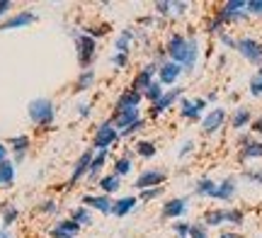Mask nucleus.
<instances>
[{
  "mask_svg": "<svg viewBox=\"0 0 262 238\" xmlns=\"http://www.w3.org/2000/svg\"><path fill=\"white\" fill-rule=\"evenodd\" d=\"M41 211H44V214H56V211H58L56 202H54V200H47L44 204H41Z\"/></svg>",
  "mask_w": 262,
  "mask_h": 238,
  "instance_id": "de8ad7c7",
  "label": "nucleus"
},
{
  "mask_svg": "<svg viewBox=\"0 0 262 238\" xmlns=\"http://www.w3.org/2000/svg\"><path fill=\"white\" fill-rule=\"evenodd\" d=\"M12 180H15V163L3 161V163H0V185L10 187V185H12Z\"/></svg>",
  "mask_w": 262,
  "mask_h": 238,
  "instance_id": "a878e982",
  "label": "nucleus"
},
{
  "mask_svg": "<svg viewBox=\"0 0 262 238\" xmlns=\"http://www.w3.org/2000/svg\"><path fill=\"white\" fill-rule=\"evenodd\" d=\"M172 229H175L178 238H189V224H185V221H178Z\"/></svg>",
  "mask_w": 262,
  "mask_h": 238,
  "instance_id": "79ce46f5",
  "label": "nucleus"
},
{
  "mask_svg": "<svg viewBox=\"0 0 262 238\" xmlns=\"http://www.w3.org/2000/svg\"><path fill=\"white\" fill-rule=\"evenodd\" d=\"M156 73H158V66H156V63L143 66L139 71V76L131 80V90H136V93H141V95H143V93L150 88V83H153V76H156Z\"/></svg>",
  "mask_w": 262,
  "mask_h": 238,
  "instance_id": "6e6552de",
  "label": "nucleus"
},
{
  "mask_svg": "<svg viewBox=\"0 0 262 238\" xmlns=\"http://www.w3.org/2000/svg\"><path fill=\"white\" fill-rule=\"evenodd\" d=\"M95 83V71H83L80 76H78V80H75V93H85V90H90Z\"/></svg>",
  "mask_w": 262,
  "mask_h": 238,
  "instance_id": "393cba45",
  "label": "nucleus"
},
{
  "mask_svg": "<svg viewBox=\"0 0 262 238\" xmlns=\"http://www.w3.org/2000/svg\"><path fill=\"white\" fill-rule=\"evenodd\" d=\"M104 161H107V151H97V156H95L93 163H90V170L85 175L90 182H95V180L100 182V170L104 168Z\"/></svg>",
  "mask_w": 262,
  "mask_h": 238,
  "instance_id": "412c9836",
  "label": "nucleus"
},
{
  "mask_svg": "<svg viewBox=\"0 0 262 238\" xmlns=\"http://www.w3.org/2000/svg\"><path fill=\"white\" fill-rule=\"evenodd\" d=\"M156 12L158 15H172V3L170 0H158L156 3Z\"/></svg>",
  "mask_w": 262,
  "mask_h": 238,
  "instance_id": "ea45409f",
  "label": "nucleus"
},
{
  "mask_svg": "<svg viewBox=\"0 0 262 238\" xmlns=\"http://www.w3.org/2000/svg\"><path fill=\"white\" fill-rule=\"evenodd\" d=\"M187 44L189 39L182 37V34H172L168 39V47H165V54L170 56V61H175V63H185V58H187Z\"/></svg>",
  "mask_w": 262,
  "mask_h": 238,
  "instance_id": "423d86ee",
  "label": "nucleus"
},
{
  "mask_svg": "<svg viewBox=\"0 0 262 238\" xmlns=\"http://www.w3.org/2000/svg\"><path fill=\"white\" fill-rule=\"evenodd\" d=\"M10 8H12V5H10V0H0V19H3V15H5Z\"/></svg>",
  "mask_w": 262,
  "mask_h": 238,
  "instance_id": "5fc2aeb1",
  "label": "nucleus"
},
{
  "mask_svg": "<svg viewBox=\"0 0 262 238\" xmlns=\"http://www.w3.org/2000/svg\"><path fill=\"white\" fill-rule=\"evenodd\" d=\"M243 178L250 182H260V187H262V170H245Z\"/></svg>",
  "mask_w": 262,
  "mask_h": 238,
  "instance_id": "a18cd8bd",
  "label": "nucleus"
},
{
  "mask_svg": "<svg viewBox=\"0 0 262 238\" xmlns=\"http://www.w3.org/2000/svg\"><path fill=\"white\" fill-rule=\"evenodd\" d=\"M180 73H182V66L175 63V61H165V63H160V68H158L160 85H172V83L180 78Z\"/></svg>",
  "mask_w": 262,
  "mask_h": 238,
  "instance_id": "9d476101",
  "label": "nucleus"
},
{
  "mask_svg": "<svg viewBox=\"0 0 262 238\" xmlns=\"http://www.w3.org/2000/svg\"><path fill=\"white\" fill-rule=\"evenodd\" d=\"M221 238H238V236H235V233H224Z\"/></svg>",
  "mask_w": 262,
  "mask_h": 238,
  "instance_id": "052dcab7",
  "label": "nucleus"
},
{
  "mask_svg": "<svg viewBox=\"0 0 262 238\" xmlns=\"http://www.w3.org/2000/svg\"><path fill=\"white\" fill-rule=\"evenodd\" d=\"M85 32H88V37H102V34H104V32H107V27H88V29H85Z\"/></svg>",
  "mask_w": 262,
  "mask_h": 238,
  "instance_id": "8fccbe9b",
  "label": "nucleus"
},
{
  "mask_svg": "<svg viewBox=\"0 0 262 238\" xmlns=\"http://www.w3.org/2000/svg\"><path fill=\"white\" fill-rule=\"evenodd\" d=\"M141 93H136V90H124L122 95L117 97V102H114V112H122V110H134V107H139L141 102Z\"/></svg>",
  "mask_w": 262,
  "mask_h": 238,
  "instance_id": "2eb2a0df",
  "label": "nucleus"
},
{
  "mask_svg": "<svg viewBox=\"0 0 262 238\" xmlns=\"http://www.w3.org/2000/svg\"><path fill=\"white\" fill-rule=\"evenodd\" d=\"M192 148H194V141H185V143H182V148H180V158H185Z\"/></svg>",
  "mask_w": 262,
  "mask_h": 238,
  "instance_id": "603ef678",
  "label": "nucleus"
},
{
  "mask_svg": "<svg viewBox=\"0 0 262 238\" xmlns=\"http://www.w3.org/2000/svg\"><path fill=\"white\" fill-rule=\"evenodd\" d=\"M29 112V119L37 124V126H51V122H54V117H56V107H54V102L49 100V97H37V100H32L27 107Z\"/></svg>",
  "mask_w": 262,
  "mask_h": 238,
  "instance_id": "f257e3e1",
  "label": "nucleus"
},
{
  "mask_svg": "<svg viewBox=\"0 0 262 238\" xmlns=\"http://www.w3.org/2000/svg\"><path fill=\"white\" fill-rule=\"evenodd\" d=\"M143 119H139V122H134L129 126V129H124V132H119V136H131V134H136V132H141V129H143Z\"/></svg>",
  "mask_w": 262,
  "mask_h": 238,
  "instance_id": "c03bdc74",
  "label": "nucleus"
},
{
  "mask_svg": "<svg viewBox=\"0 0 262 238\" xmlns=\"http://www.w3.org/2000/svg\"><path fill=\"white\" fill-rule=\"evenodd\" d=\"M134 207H136V197H122V200H117V202H114L112 214H114V217H119V219H122V217H126V214H129V211L134 209Z\"/></svg>",
  "mask_w": 262,
  "mask_h": 238,
  "instance_id": "5701e85b",
  "label": "nucleus"
},
{
  "mask_svg": "<svg viewBox=\"0 0 262 238\" xmlns=\"http://www.w3.org/2000/svg\"><path fill=\"white\" fill-rule=\"evenodd\" d=\"M141 115H139V107H134V110H122V112H114L112 115V124L114 129H119V132H124V129H129L134 122H139Z\"/></svg>",
  "mask_w": 262,
  "mask_h": 238,
  "instance_id": "1a4fd4ad",
  "label": "nucleus"
},
{
  "mask_svg": "<svg viewBox=\"0 0 262 238\" xmlns=\"http://www.w3.org/2000/svg\"><path fill=\"white\" fill-rule=\"evenodd\" d=\"M165 180H168V175H165L163 170L148 168V170H143V172L139 175V178H136V182H134V187L143 192V190H150V187H160V185H163Z\"/></svg>",
  "mask_w": 262,
  "mask_h": 238,
  "instance_id": "0eeeda50",
  "label": "nucleus"
},
{
  "mask_svg": "<svg viewBox=\"0 0 262 238\" xmlns=\"http://www.w3.org/2000/svg\"><path fill=\"white\" fill-rule=\"evenodd\" d=\"M71 221H75V224L83 229V226H90V224H93V217H90L88 207H78V209L71 211Z\"/></svg>",
  "mask_w": 262,
  "mask_h": 238,
  "instance_id": "bb28decb",
  "label": "nucleus"
},
{
  "mask_svg": "<svg viewBox=\"0 0 262 238\" xmlns=\"http://www.w3.org/2000/svg\"><path fill=\"white\" fill-rule=\"evenodd\" d=\"M32 22H37V15L34 12H19L15 17L5 19L3 25H0V32H8V29H15V27H27Z\"/></svg>",
  "mask_w": 262,
  "mask_h": 238,
  "instance_id": "f3484780",
  "label": "nucleus"
},
{
  "mask_svg": "<svg viewBox=\"0 0 262 238\" xmlns=\"http://www.w3.org/2000/svg\"><path fill=\"white\" fill-rule=\"evenodd\" d=\"M160 194H163V187H150V190H143V192H141V200L150 202V200H156V197H160Z\"/></svg>",
  "mask_w": 262,
  "mask_h": 238,
  "instance_id": "a19ab883",
  "label": "nucleus"
},
{
  "mask_svg": "<svg viewBox=\"0 0 262 238\" xmlns=\"http://www.w3.org/2000/svg\"><path fill=\"white\" fill-rule=\"evenodd\" d=\"M100 187H102L104 194H112V192L119 190V178L117 175H104V178H100Z\"/></svg>",
  "mask_w": 262,
  "mask_h": 238,
  "instance_id": "2f4dec72",
  "label": "nucleus"
},
{
  "mask_svg": "<svg viewBox=\"0 0 262 238\" xmlns=\"http://www.w3.org/2000/svg\"><path fill=\"white\" fill-rule=\"evenodd\" d=\"M248 15V3H243V0H228V3H224L221 8L216 10L214 17L221 22V25H226V22H235V19H241Z\"/></svg>",
  "mask_w": 262,
  "mask_h": 238,
  "instance_id": "7ed1b4c3",
  "label": "nucleus"
},
{
  "mask_svg": "<svg viewBox=\"0 0 262 238\" xmlns=\"http://www.w3.org/2000/svg\"><path fill=\"white\" fill-rule=\"evenodd\" d=\"M221 41H224L226 47H231V49H235V44H238V41H235V39H231L228 34H221Z\"/></svg>",
  "mask_w": 262,
  "mask_h": 238,
  "instance_id": "864d4df0",
  "label": "nucleus"
},
{
  "mask_svg": "<svg viewBox=\"0 0 262 238\" xmlns=\"http://www.w3.org/2000/svg\"><path fill=\"white\" fill-rule=\"evenodd\" d=\"M233 194H235V178H226L224 182H219V185H216L214 200L228 202V200H233Z\"/></svg>",
  "mask_w": 262,
  "mask_h": 238,
  "instance_id": "6ab92c4d",
  "label": "nucleus"
},
{
  "mask_svg": "<svg viewBox=\"0 0 262 238\" xmlns=\"http://www.w3.org/2000/svg\"><path fill=\"white\" fill-rule=\"evenodd\" d=\"M19 211L15 209V207H10V204H5L3 207V226H12V221L17 219Z\"/></svg>",
  "mask_w": 262,
  "mask_h": 238,
  "instance_id": "e433bc0d",
  "label": "nucleus"
},
{
  "mask_svg": "<svg viewBox=\"0 0 262 238\" xmlns=\"http://www.w3.org/2000/svg\"><path fill=\"white\" fill-rule=\"evenodd\" d=\"M5 153H8V148H5V146L0 143V163H3V161H8V158H5Z\"/></svg>",
  "mask_w": 262,
  "mask_h": 238,
  "instance_id": "13d9d810",
  "label": "nucleus"
},
{
  "mask_svg": "<svg viewBox=\"0 0 262 238\" xmlns=\"http://www.w3.org/2000/svg\"><path fill=\"white\" fill-rule=\"evenodd\" d=\"M189 238H209L206 226H202V224H189Z\"/></svg>",
  "mask_w": 262,
  "mask_h": 238,
  "instance_id": "58836bf2",
  "label": "nucleus"
},
{
  "mask_svg": "<svg viewBox=\"0 0 262 238\" xmlns=\"http://www.w3.org/2000/svg\"><path fill=\"white\" fill-rule=\"evenodd\" d=\"M73 41H75V49H78V63H80L83 71H88V68L93 66L95 51H97L95 39L88 37V34H78V32H73Z\"/></svg>",
  "mask_w": 262,
  "mask_h": 238,
  "instance_id": "f03ea898",
  "label": "nucleus"
},
{
  "mask_svg": "<svg viewBox=\"0 0 262 238\" xmlns=\"http://www.w3.org/2000/svg\"><path fill=\"white\" fill-rule=\"evenodd\" d=\"M226 221H228V224H235V226H241V224H243V211L241 209H226Z\"/></svg>",
  "mask_w": 262,
  "mask_h": 238,
  "instance_id": "4c0bfd02",
  "label": "nucleus"
},
{
  "mask_svg": "<svg viewBox=\"0 0 262 238\" xmlns=\"http://www.w3.org/2000/svg\"><path fill=\"white\" fill-rule=\"evenodd\" d=\"M163 95H165V90H163V85H160V83H156V80H153V83H150V88L143 93V97H146V100H150L153 105H156Z\"/></svg>",
  "mask_w": 262,
  "mask_h": 238,
  "instance_id": "72a5a7b5",
  "label": "nucleus"
},
{
  "mask_svg": "<svg viewBox=\"0 0 262 238\" xmlns=\"http://www.w3.org/2000/svg\"><path fill=\"white\" fill-rule=\"evenodd\" d=\"M253 132L262 134V115H260V119H255V122H253Z\"/></svg>",
  "mask_w": 262,
  "mask_h": 238,
  "instance_id": "4d7b16f0",
  "label": "nucleus"
},
{
  "mask_svg": "<svg viewBox=\"0 0 262 238\" xmlns=\"http://www.w3.org/2000/svg\"><path fill=\"white\" fill-rule=\"evenodd\" d=\"M248 15L262 17V0H250V3H248Z\"/></svg>",
  "mask_w": 262,
  "mask_h": 238,
  "instance_id": "37998d69",
  "label": "nucleus"
},
{
  "mask_svg": "<svg viewBox=\"0 0 262 238\" xmlns=\"http://www.w3.org/2000/svg\"><path fill=\"white\" fill-rule=\"evenodd\" d=\"M248 122H250V112H248L245 107H238V110H235V115H233V119H231L233 129H243Z\"/></svg>",
  "mask_w": 262,
  "mask_h": 238,
  "instance_id": "473e14b6",
  "label": "nucleus"
},
{
  "mask_svg": "<svg viewBox=\"0 0 262 238\" xmlns=\"http://www.w3.org/2000/svg\"><path fill=\"white\" fill-rule=\"evenodd\" d=\"M83 204L85 207H93V209H97V211H102V214H112V207H114V202L110 200L107 194H85Z\"/></svg>",
  "mask_w": 262,
  "mask_h": 238,
  "instance_id": "4468645a",
  "label": "nucleus"
},
{
  "mask_svg": "<svg viewBox=\"0 0 262 238\" xmlns=\"http://www.w3.org/2000/svg\"><path fill=\"white\" fill-rule=\"evenodd\" d=\"M180 95H182V88H172L170 93H165V95L160 97V100H158V102H156V105L150 107V117H158V115H163V112H165V110H168V107L172 105V102H175V100H178Z\"/></svg>",
  "mask_w": 262,
  "mask_h": 238,
  "instance_id": "dca6fc26",
  "label": "nucleus"
},
{
  "mask_svg": "<svg viewBox=\"0 0 262 238\" xmlns=\"http://www.w3.org/2000/svg\"><path fill=\"white\" fill-rule=\"evenodd\" d=\"M126 61H129V54H114V56H112V66L124 68V66H126Z\"/></svg>",
  "mask_w": 262,
  "mask_h": 238,
  "instance_id": "49530a36",
  "label": "nucleus"
},
{
  "mask_svg": "<svg viewBox=\"0 0 262 238\" xmlns=\"http://www.w3.org/2000/svg\"><path fill=\"white\" fill-rule=\"evenodd\" d=\"M78 231H80V226H78L75 221L66 219V221H61V224H56V229L51 231V236L54 238H75Z\"/></svg>",
  "mask_w": 262,
  "mask_h": 238,
  "instance_id": "aec40b11",
  "label": "nucleus"
},
{
  "mask_svg": "<svg viewBox=\"0 0 262 238\" xmlns=\"http://www.w3.org/2000/svg\"><path fill=\"white\" fill-rule=\"evenodd\" d=\"M185 10H187V3H185V0L172 3V15H185Z\"/></svg>",
  "mask_w": 262,
  "mask_h": 238,
  "instance_id": "09e8293b",
  "label": "nucleus"
},
{
  "mask_svg": "<svg viewBox=\"0 0 262 238\" xmlns=\"http://www.w3.org/2000/svg\"><path fill=\"white\" fill-rule=\"evenodd\" d=\"M250 158H262V141H250L241 148V161H250Z\"/></svg>",
  "mask_w": 262,
  "mask_h": 238,
  "instance_id": "b1692460",
  "label": "nucleus"
},
{
  "mask_svg": "<svg viewBox=\"0 0 262 238\" xmlns=\"http://www.w3.org/2000/svg\"><path fill=\"white\" fill-rule=\"evenodd\" d=\"M10 146H12V153H15V161H22L27 156V148H29V136H12L10 139Z\"/></svg>",
  "mask_w": 262,
  "mask_h": 238,
  "instance_id": "4be33fe9",
  "label": "nucleus"
},
{
  "mask_svg": "<svg viewBox=\"0 0 262 238\" xmlns=\"http://www.w3.org/2000/svg\"><path fill=\"white\" fill-rule=\"evenodd\" d=\"M219 29H221V22H219V19H211V22H209V25H206V32H209V34H216V32H219Z\"/></svg>",
  "mask_w": 262,
  "mask_h": 238,
  "instance_id": "3c124183",
  "label": "nucleus"
},
{
  "mask_svg": "<svg viewBox=\"0 0 262 238\" xmlns=\"http://www.w3.org/2000/svg\"><path fill=\"white\" fill-rule=\"evenodd\" d=\"M250 95L260 97L262 95V66L255 71V76L250 78Z\"/></svg>",
  "mask_w": 262,
  "mask_h": 238,
  "instance_id": "c9c22d12",
  "label": "nucleus"
},
{
  "mask_svg": "<svg viewBox=\"0 0 262 238\" xmlns=\"http://www.w3.org/2000/svg\"><path fill=\"white\" fill-rule=\"evenodd\" d=\"M196 56H199V44H196V39H189V44H187V58H185V63H182V68H187V73L192 71V68H194Z\"/></svg>",
  "mask_w": 262,
  "mask_h": 238,
  "instance_id": "cd10ccee",
  "label": "nucleus"
},
{
  "mask_svg": "<svg viewBox=\"0 0 262 238\" xmlns=\"http://www.w3.org/2000/svg\"><path fill=\"white\" fill-rule=\"evenodd\" d=\"M187 211V200L185 197H175V200L165 202V207H163V217L165 219H178Z\"/></svg>",
  "mask_w": 262,
  "mask_h": 238,
  "instance_id": "a211bd4d",
  "label": "nucleus"
},
{
  "mask_svg": "<svg viewBox=\"0 0 262 238\" xmlns=\"http://www.w3.org/2000/svg\"><path fill=\"white\" fill-rule=\"evenodd\" d=\"M206 107V100H182L180 102V115L185 117V119H192L196 122L199 117H202V110Z\"/></svg>",
  "mask_w": 262,
  "mask_h": 238,
  "instance_id": "f8f14e48",
  "label": "nucleus"
},
{
  "mask_svg": "<svg viewBox=\"0 0 262 238\" xmlns=\"http://www.w3.org/2000/svg\"><path fill=\"white\" fill-rule=\"evenodd\" d=\"M194 192L199 194V197H214V192H216V182H214V180H209V178H202V180L196 182Z\"/></svg>",
  "mask_w": 262,
  "mask_h": 238,
  "instance_id": "c85d7f7f",
  "label": "nucleus"
},
{
  "mask_svg": "<svg viewBox=\"0 0 262 238\" xmlns=\"http://www.w3.org/2000/svg\"><path fill=\"white\" fill-rule=\"evenodd\" d=\"M136 153L141 158H153L156 156V143L153 141H139L136 143Z\"/></svg>",
  "mask_w": 262,
  "mask_h": 238,
  "instance_id": "f704fd0d",
  "label": "nucleus"
},
{
  "mask_svg": "<svg viewBox=\"0 0 262 238\" xmlns=\"http://www.w3.org/2000/svg\"><path fill=\"white\" fill-rule=\"evenodd\" d=\"M93 148H88V151L83 153V156H80V158H78V161H75V165H73V172H71V185H73V182H78L80 180V178H85V175H88V170H90V163H93Z\"/></svg>",
  "mask_w": 262,
  "mask_h": 238,
  "instance_id": "ddd939ff",
  "label": "nucleus"
},
{
  "mask_svg": "<svg viewBox=\"0 0 262 238\" xmlns=\"http://www.w3.org/2000/svg\"><path fill=\"white\" fill-rule=\"evenodd\" d=\"M235 51H241V56L248 58L250 63H255V66H262V44L257 41V39H238V44H235Z\"/></svg>",
  "mask_w": 262,
  "mask_h": 238,
  "instance_id": "39448f33",
  "label": "nucleus"
},
{
  "mask_svg": "<svg viewBox=\"0 0 262 238\" xmlns=\"http://www.w3.org/2000/svg\"><path fill=\"white\" fill-rule=\"evenodd\" d=\"M131 168H134V163H131V156H122V158H117V161H114V175H117V178H124V175H129Z\"/></svg>",
  "mask_w": 262,
  "mask_h": 238,
  "instance_id": "c756f323",
  "label": "nucleus"
},
{
  "mask_svg": "<svg viewBox=\"0 0 262 238\" xmlns=\"http://www.w3.org/2000/svg\"><path fill=\"white\" fill-rule=\"evenodd\" d=\"M0 238H12V236H10L8 229H0Z\"/></svg>",
  "mask_w": 262,
  "mask_h": 238,
  "instance_id": "bf43d9fd",
  "label": "nucleus"
},
{
  "mask_svg": "<svg viewBox=\"0 0 262 238\" xmlns=\"http://www.w3.org/2000/svg\"><path fill=\"white\" fill-rule=\"evenodd\" d=\"M224 122H226V112L216 107V110H211V112L202 119V132L204 134H216L219 129H221V124Z\"/></svg>",
  "mask_w": 262,
  "mask_h": 238,
  "instance_id": "9b49d317",
  "label": "nucleus"
},
{
  "mask_svg": "<svg viewBox=\"0 0 262 238\" xmlns=\"http://www.w3.org/2000/svg\"><path fill=\"white\" fill-rule=\"evenodd\" d=\"M226 221V209H211L204 214V226H221Z\"/></svg>",
  "mask_w": 262,
  "mask_h": 238,
  "instance_id": "7c9ffc66",
  "label": "nucleus"
},
{
  "mask_svg": "<svg viewBox=\"0 0 262 238\" xmlns=\"http://www.w3.org/2000/svg\"><path fill=\"white\" fill-rule=\"evenodd\" d=\"M78 115H80V117H90V105H85V102H83V105L78 107Z\"/></svg>",
  "mask_w": 262,
  "mask_h": 238,
  "instance_id": "6e6d98bb",
  "label": "nucleus"
},
{
  "mask_svg": "<svg viewBox=\"0 0 262 238\" xmlns=\"http://www.w3.org/2000/svg\"><path fill=\"white\" fill-rule=\"evenodd\" d=\"M117 141H119V132L114 129L112 122H104V124H100V129H97L93 136V148L107 151V148H112Z\"/></svg>",
  "mask_w": 262,
  "mask_h": 238,
  "instance_id": "20e7f679",
  "label": "nucleus"
}]
</instances>
